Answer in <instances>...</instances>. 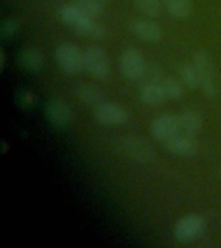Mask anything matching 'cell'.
Wrapping results in <instances>:
<instances>
[{
	"mask_svg": "<svg viewBox=\"0 0 221 248\" xmlns=\"http://www.w3.org/2000/svg\"><path fill=\"white\" fill-rule=\"evenodd\" d=\"M91 1H93V3L100 4V5H106V4L110 3L111 0H91Z\"/></svg>",
	"mask_w": 221,
	"mask_h": 248,
	"instance_id": "cell-27",
	"label": "cell"
},
{
	"mask_svg": "<svg viewBox=\"0 0 221 248\" xmlns=\"http://www.w3.org/2000/svg\"><path fill=\"white\" fill-rule=\"evenodd\" d=\"M56 60L63 73L74 75L85 69L84 52L70 42L60 43L56 48Z\"/></svg>",
	"mask_w": 221,
	"mask_h": 248,
	"instance_id": "cell-4",
	"label": "cell"
},
{
	"mask_svg": "<svg viewBox=\"0 0 221 248\" xmlns=\"http://www.w3.org/2000/svg\"><path fill=\"white\" fill-rule=\"evenodd\" d=\"M112 145L116 150L126 155L133 162L146 163L155 158L154 149L145 141L137 136H123L112 140Z\"/></svg>",
	"mask_w": 221,
	"mask_h": 248,
	"instance_id": "cell-1",
	"label": "cell"
},
{
	"mask_svg": "<svg viewBox=\"0 0 221 248\" xmlns=\"http://www.w3.org/2000/svg\"><path fill=\"white\" fill-rule=\"evenodd\" d=\"M46 115L53 125L62 128L71 123L73 110L65 101L60 100V98H54V100H50L47 104Z\"/></svg>",
	"mask_w": 221,
	"mask_h": 248,
	"instance_id": "cell-10",
	"label": "cell"
},
{
	"mask_svg": "<svg viewBox=\"0 0 221 248\" xmlns=\"http://www.w3.org/2000/svg\"><path fill=\"white\" fill-rule=\"evenodd\" d=\"M160 84H162L167 98L177 100V98H181L184 96L185 87H184V83H181V81L176 80L174 78H166V79H163Z\"/></svg>",
	"mask_w": 221,
	"mask_h": 248,
	"instance_id": "cell-21",
	"label": "cell"
},
{
	"mask_svg": "<svg viewBox=\"0 0 221 248\" xmlns=\"http://www.w3.org/2000/svg\"><path fill=\"white\" fill-rule=\"evenodd\" d=\"M85 69L97 79H104L110 74V62L105 50L98 46H88L84 50Z\"/></svg>",
	"mask_w": 221,
	"mask_h": 248,
	"instance_id": "cell-5",
	"label": "cell"
},
{
	"mask_svg": "<svg viewBox=\"0 0 221 248\" xmlns=\"http://www.w3.org/2000/svg\"><path fill=\"white\" fill-rule=\"evenodd\" d=\"M207 224L205 217L198 213H186L176 221L174 226V236L182 244L197 240L205 232Z\"/></svg>",
	"mask_w": 221,
	"mask_h": 248,
	"instance_id": "cell-3",
	"label": "cell"
},
{
	"mask_svg": "<svg viewBox=\"0 0 221 248\" xmlns=\"http://www.w3.org/2000/svg\"><path fill=\"white\" fill-rule=\"evenodd\" d=\"M18 29V22L13 18L4 19L0 26V36L1 39H8L16 34V31Z\"/></svg>",
	"mask_w": 221,
	"mask_h": 248,
	"instance_id": "cell-24",
	"label": "cell"
},
{
	"mask_svg": "<svg viewBox=\"0 0 221 248\" xmlns=\"http://www.w3.org/2000/svg\"><path fill=\"white\" fill-rule=\"evenodd\" d=\"M75 4L80 9L81 13L85 17H88V18L98 19L102 16V13H104V5L93 3L91 0H77Z\"/></svg>",
	"mask_w": 221,
	"mask_h": 248,
	"instance_id": "cell-22",
	"label": "cell"
},
{
	"mask_svg": "<svg viewBox=\"0 0 221 248\" xmlns=\"http://www.w3.org/2000/svg\"><path fill=\"white\" fill-rule=\"evenodd\" d=\"M141 100L150 106H157L163 104L167 100V96L162 84H150L141 89Z\"/></svg>",
	"mask_w": 221,
	"mask_h": 248,
	"instance_id": "cell-18",
	"label": "cell"
},
{
	"mask_svg": "<svg viewBox=\"0 0 221 248\" xmlns=\"http://www.w3.org/2000/svg\"><path fill=\"white\" fill-rule=\"evenodd\" d=\"M22 102L23 104H27V105L32 104V94H31L30 92L22 93Z\"/></svg>",
	"mask_w": 221,
	"mask_h": 248,
	"instance_id": "cell-25",
	"label": "cell"
},
{
	"mask_svg": "<svg viewBox=\"0 0 221 248\" xmlns=\"http://www.w3.org/2000/svg\"><path fill=\"white\" fill-rule=\"evenodd\" d=\"M60 18H61V21L63 23H66V25H69L70 27L75 29L83 19L88 18V17H85V16L81 13L80 9L78 8L77 4L73 3L62 5L61 9H60Z\"/></svg>",
	"mask_w": 221,
	"mask_h": 248,
	"instance_id": "cell-17",
	"label": "cell"
},
{
	"mask_svg": "<svg viewBox=\"0 0 221 248\" xmlns=\"http://www.w3.org/2000/svg\"><path fill=\"white\" fill-rule=\"evenodd\" d=\"M95 116L100 123L105 125H122L129 119L127 108L112 102H105L95 108Z\"/></svg>",
	"mask_w": 221,
	"mask_h": 248,
	"instance_id": "cell-8",
	"label": "cell"
},
{
	"mask_svg": "<svg viewBox=\"0 0 221 248\" xmlns=\"http://www.w3.org/2000/svg\"><path fill=\"white\" fill-rule=\"evenodd\" d=\"M19 65L29 71H38L44 65V54L38 48H27L19 53Z\"/></svg>",
	"mask_w": 221,
	"mask_h": 248,
	"instance_id": "cell-14",
	"label": "cell"
},
{
	"mask_svg": "<svg viewBox=\"0 0 221 248\" xmlns=\"http://www.w3.org/2000/svg\"><path fill=\"white\" fill-rule=\"evenodd\" d=\"M220 177H221V170H220Z\"/></svg>",
	"mask_w": 221,
	"mask_h": 248,
	"instance_id": "cell-28",
	"label": "cell"
},
{
	"mask_svg": "<svg viewBox=\"0 0 221 248\" xmlns=\"http://www.w3.org/2000/svg\"><path fill=\"white\" fill-rule=\"evenodd\" d=\"M132 32L149 43H158L162 40L163 32L157 22L147 21V19H137L132 23Z\"/></svg>",
	"mask_w": 221,
	"mask_h": 248,
	"instance_id": "cell-11",
	"label": "cell"
},
{
	"mask_svg": "<svg viewBox=\"0 0 221 248\" xmlns=\"http://www.w3.org/2000/svg\"><path fill=\"white\" fill-rule=\"evenodd\" d=\"M163 145L168 153L182 156V158H191L194 155H197L199 150V143L194 139V135H189L186 132L185 135L178 132L170 139H167L166 141H163Z\"/></svg>",
	"mask_w": 221,
	"mask_h": 248,
	"instance_id": "cell-6",
	"label": "cell"
},
{
	"mask_svg": "<svg viewBox=\"0 0 221 248\" xmlns=\"http://www.w3.org/2000/svg\"><path fill=\"white\" fill-rule=\"evenodd\" d=\"M120 71L129 80H139L140 77L142 75L143 70L146 67L145 60L141 52L137 49H127L124 50L119 60Z\"/></svg>",
	"mask_w": 221,
	"mask_h": 248,
	"instance_id": "cell-7",
	"label": "cell"
},
{
	"mask_svg": "<svg viewBox=\"0 0 221 248\" xmlns=\"http://www.w3.org/2000/svg\"><path fill=\"white\" fill-rule=\"evenodd\" d=\"M136 7L149 17H158L162 13V0H133Z\"/></svg>",
	"mask_w": 221,
	"mask_h": 248,
	"instance_id": "cell-23",
	"label": "cell"
},
{
	"mask_svg": "<svg viewBox=\"0 0 221 248\" xmlns=\"http://www.w3.org/2000/svg\"><path fill=\"white\" fill-rule=\"evenodd\" d=\"M74 30L77 31L78 34L87 36L89 39H95V40H101L108 34L106 27L98 22L97 19L92 18H84Z\"/></svg>",
	"mask_w": 221,
	"mask_h": 248,
	"instance_id": "cell-13",
	"label": "cell"
},
{
	"mask_svg": "<svg viewBox=\"0 0 221 248\" xmlns=\"http://www.w3.org/2000/svg\"><path fill=\"white\" fill-rule=\"evenodd\" d=\"M75 93H77V97L81 104L87 105L89 108H97L98 106L106 102L105 93L97 87H95V85L79 84L75 89Z\"/></svg>",
	"mask_w": 221,
	"mask_h": 248,
	"instance_id": "cell-12",
	"label": "cell"
},
{
	"mask_svg": "<svg viewBox=\"0 0 221 248\" xmlns=\"http://www.w3.org/2000/svg\"><path fill=\"white\" fill-rule=\"evenodd\" d=\"M5 67V52L3 49L0 50V70H4Z\"/></svg>",
	"mask_w": 221,
	"mask_h": 248,
	"instance_id": "cell-26",
	"label": "cell"
},
{
	"mask_svg": "<svg viewBox=\"0 0 221 248\" xmlns=\"http://www.w3.org/2000/svg\"><path fill=\"white\" fill-rule=\"evenodd\" d=\"M193 62L202 74L201 89L203 93L207 97H216L220 92V81L217 78L212 57L205 50H195L193 54Z\"/></svg>",
	"mask_w": 221,
	"mask_h": 248,
	"instance_id": "cell-2",
	"label": "cell"
},
{
	"mask_svg": "<svg viewBox=\"0 0 221 248\" xmlns=\"http://www.w3.org/2000/svg\"><path fill=\"white\" fill-rule=\"evenodd\" d=\"M181 129L189 135H198L203 128V116L197 110H186L180 115Z\"/></svg>",
	"mask_w": 221,
	"mask_h": 248,
	"instance_id": "cell-15",
	"label": "cell"
},
{
	"mask_svg": "<svg viewBox=\"0 0 221 248\" xmlns=\"http://www.w3.org/2000/svg\"><path fill=\"white\" fill-rule=\"evenodd\" d=\"M163 5L177 19H186L193 12V0H163Z\"/></svg>",
	"mask_w": 221,
	"mask_h": 248,
	"instance_id": "cell-16",
	"label": "cell"
},
{
	"mask_svg": "<svg viewBox=\"0 0 221 248\" xmlns=\"http://www.w3.org/2000/svg\"><path fill=\"white\" fill-rule=\"evenodd\" d=\"M181 129V123H180V116L174 115V114H164L153 120L150 125V132L153 137L159 141H166L176 133H178Z\"/></svg>",
	"mask_w": 221,
	"mask_h": 248,
	"instance_id": "cell-9",
	"label": "cell"
},
{
	"mask_svg": "<svg viewBox=\"0 0 221 248\" xmlns=\"http://www.w3.org/2000/svg\"><path fill=\"white\" fill-rule=\"evenodd\" d=\"M164 79L162 74V69L158 65H149L145 67L142 75L137 81H140L141 87H146L150 84H160Z\"/></svg>",
	"mask_w": 221,
	"mask_h": 248,
	"instance_id": "cell-20",
	"label": "cell"
},
{
	"mask_svg": "<svg viewBox=\"0 0 221 248\" xmlns=\"http://www.w3.org/2000/svg\"><path fill=\"white\" fill-rule=\"evenodd\" d=\"M182 83L189 88L197 89L202 87V74L194 62L185 63L181 69Z\"/></svg>",
	"mask_w": 221,
	"mask_h": 248,
	"instance_id": "cell-19",
	"label": "cell"
}]
</instances>
